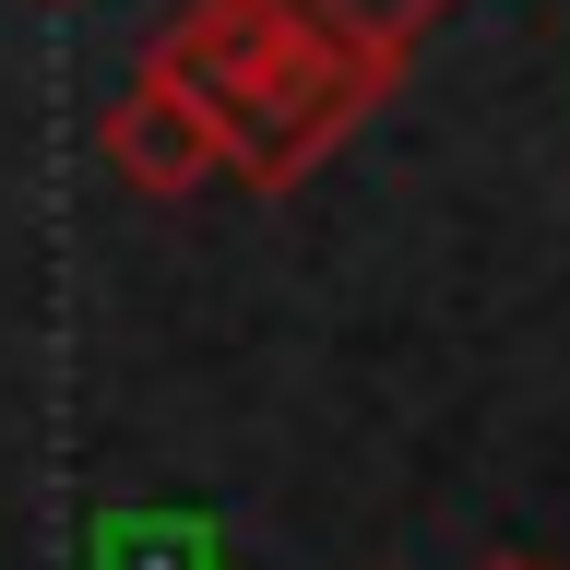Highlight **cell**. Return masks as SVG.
Listing matches in <instances>:
<instances>
[{
  "mask_svg": "<svg viewBox=\"0 0 570 570\" xmlns=\"http://www.w3.org/2000/svg\"><path fill=\"white\" fill-rule=\"evenodd\" d=\"M214 155H226V131H214V107L190 96V83H178L167 60L142 71V96L119 107V119H107V167L131 178V190H190V178H203Z\"/></svg>",
  "mask_w": 570,
  "mask_h": 570,
  "instance_id": "obj_1",
  "label": "cell"
},
{
  "mask_svg": "<svg viewBox=\"0 0 570 570\" xmlns=\"http://www.w3.org/2000/svg\"><path fill=\"white\" fill-rule=\"evenodd\" d=\"M499 570H534V559H499Z\"/></svg>",
  "mask_w": 570,
  "mask_h": 570,
  "instance_id": "obj_2",
  "label": "cell"
}]
</instances>
